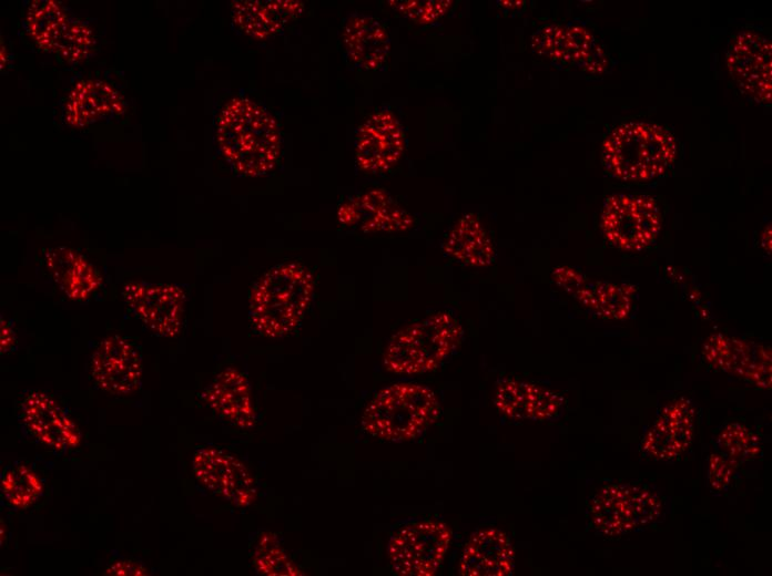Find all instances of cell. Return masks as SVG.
Returning a JSON list of instances; mask_svg holds the SVG:
<instances>
[{
	"instance_id": "obj_28",
	"label": "cell",
	"mask_w": 772,
	"mask_h": 576,
	"mask_svg": "<svg viewBox=\"0 0 772 576\" xmlns=\"http://www.w3.org/2000/svg\"><path fill=\"white\" fill-rule=\"evenodd\" d=\"M443 251L453 260L475 268H485L495 260L492 240L475 213L459 217L445 235Z\"/></svg>"
},
{
	"instance_id": "obj_18",
	"label": "cell",
	"mask_w": 772,
	"mask_h": 576,
	"mask_svg": "<svg viewBox=\"0 0 772 576\" xmlns=\"http://www.w3.org/2000/svg\"><path fill=\"white\" fill-rule=\"evenodd\" d=\"M702 356L714 369L761 388L771 385V351L766 346L717 333L705 340Z\"/></svg>"
},
{
	"instance_id": "obj_9",
	"label": "cell",
	"mask_w": 772,
	"mask_h": 576,
	"mask_svg": "<svg viewBox=\"0 0 772 576\" xmlns=\"http://www.w3.org/2000/svg\"><path fill=\"white\" fill-rule=\"evenodd\" d=\"M451 541V531L440 520L420 518L403 524L387 547L392 570L403 576H431L439 569Z\"/></svg>"
},
{
	"instance_id": "obj_1",
	"label": "cell",
	"mask_w": 772,
	"mask_h": 576,
	"mask_svg": "<svg viewBox=\"0 0 772 576\" xmlns=\"http://www.w3.org/2000/svg\"><path fill=\"white\" fill-rule=\"evenodd\" d=\"M215 141L221 156L241 176L267 175L282 161L284 137L277 116L246 95L223 105L215 120Z\"/></svg>"
},
{
	"instance_id": "obj_13",
	"label": "cell",
	"mask_w": 772,
	"mask_h": 576,
	"mask_svg": "<svg viewBox=\"0 0 772 576\" xmlns=\"http://www.w3.org/2000/svg\"><path fill=\"white\" fill-rule=\"evenodd\" d=\"M771 40L753 30L740 31L731 41L727 64L739 91L751 101L771 103Z\"/></svg>"
},
{
	"instance_id": "obj_5",
	"label": "cell",
	"mask_w": 772,
	"mask_h": 576,
	"mask_svg": "<svg viewBox=\"0 0 772 576\" xmlns=\"http://www.w3.org/2000/svg\"><path fill=\"white\" fill-rule=\"evenodd\" d=\"M463 336L461 322L451 310L436 311L392 337L384 352V367L400 376L435 371L458 349Z\"/></svg>"
},
{
	"instance_id": "obj_32",
	"label": "cell",
	"mask_w": 772,
	"mask_h": 576,
	"mask_svg": "<svg viewBox=\"0 0 772 576\" xmlns=\"http://www.w3.org/2000/svg\"><path fill=\"white\" fill-rule=\"evenodd\" d=\"M389 7L407 20L428 24L437 21L450 7L451 1H388Z\"/></svg>"
},
{
	"instance_id": "obj_24",
	"label": "cell",
	"mask_w": 772,
	"mask_h": 576,
	"mask_svg": "<svg viewBox=\"0 0 772 576\" xmlns=\"http://www.w3.org/2000/svg\"><path fill=\"white\" fill-rule=\"evenodd\" d=\"M304 12L301 1L238 0L231 3L235 27L250 38L265 40L284 31Z\"/></svg>"
},
{
	"instance_id": "obj_8",
	"label": "cell",
	"mask_w": 772,
	"mask_h": 576,
	"mask_svg": "<svg viewBox=\"0 0 772 576\" xmlns=\"http://www.w3.org/2000/svg\"><path fill=\"white\" fill-rule=\"evenodd\" d=\"M600 228L611 246L623 251H640L658 237L661 210L650 195L612 194L603 203Z\"/></svg>"
},
{
	"instance_id": "obj_19",
	"label": "cell",
	"mask_w": 772,
	"mask_h": 576,
	"mask_svg": "<svg viewBox=\"0 0 772 576\" xmlns=\"http://www.w3.org/2000/svg\"><path fill=\"white\" fill-rule=\"evenodd\" d=\"M494 404L514 421H556L563 412V397L547 387L514 377L496 382Z\"/></svg>"
},
{
	"instance_id": "obj_21",
	"label": "cell",
	"mask_w": 772,
	"mask_h": 576,
	"mask_svg": "<svg viewBox=\"0 0 772 576\" xmlns=\"http://www.w3.org/2000/svg\"><path fill=\"white\" fill-rule=\"evenodd\" d=\"M694 407L690 400L678 398L658 412L640 443L643 456L668 461L679 457L690 446L694 434Z\"/></svg>"
},
{
	"instance_id": "obj_3",
	"label": "cell",
	"mask_w": 772,
	"mask_h": 576,
	"mask_svg": "<svg viewBox=\"0 0 772 576\" xmlns=\"http://www.w3.org/2000/svg\"><path fill=\"white\" fill-rule=\"evenodd\" d=\"M678 153L674 136L650 122H627L613 128L601 147V163L613 178L647 183L663 176Z\"/></svg>"
},
{
	"instance_id": "obj_2",
	"label": "cell",
	"mask_w": 772,
	"mask_h": 576,
	"mask_svg": "<svg viewBox=\"0 0 772 576\" xmlns=\"http://www.w3.org/2000/svg\"><path fill=\"white\" fill-rule=\"evenodd\" d=\"M312 271L296 261L270 268L252 286L248 318L253 330L265 338L292 333L304 318L313 295Z\"/></svg>"
},
{
	"instance_id": "obj_31",
	"label": "cell",
	"mask_w": 772,
	"mask_h": 576,
	"mask_svg": "<svg viewBox=\"0 0 772 576\" xmlns=\"http://www.w3.org/2000/svg\"><path fill=\"white\" fill-rule=\"evenodd\" d=\"M253 563L262 575H303L282 547L277 536L271 532L261 534L254 547Z\"/></svg>"
},
{
	"instance_id": "obj_7",
	"label": "cell",
	"mask_w": 772,
	"mask_h": 576,
	"mask_svg": "<svg viewBox=\"0 0 772 576\" xmlns=\"http://www.w3.org/2000/svg\"><path fill=\"white\" fill-rule=\"evenodd\" d=\"M23 28L40 49L70 63L88 58L95 44L91 27L54 0L32 1Z\"/></svg>"
},
{
	"instance_id": "obj_17",
	"label": "cell",
	"mask_w": 772,
	"mask_h": 576,
	"mask_svg": "<svg viewBox=\"0 0 772 576\" xmlns=\"http://www.w3.org/2000/svg\"><path fill=\"white\" fill-rule=\"evenodd\" d=\"M553 281L592 315L608 320L628 318L634 287L606 280H591L579 270L560 266L552 271Z\"/></svg>"
},
{
	"instance_id": "obj_11",
	"label": "cell",
	"mask_w": 772,
	"mask_h": 576,
	"mask_svg": "<svg viewBox=\"0 0 772 576\" xmlns=\"http://www.w3.org/2000/svg\"><path fill=\"white\" fill-rule=\"evenodd\" d=\"M355 164L366 174H383L395 167L404 155V127L389 106L369 113L357 126L354 137Z\"/></svg>"
},
{
	"instance_id": "obj_27",
	"label": "cell",
	"mask_w": 772,
	"mask_h": 576,
	"mask_svg": "<svg viewBox=\"0 0 772 576\" xmlns=\"http://www.w3.org/2000/svg\"><path fill=\"white\" fill-rule=\"evenodd\" d=\"M123 111V97L112 85L101 80H83L67 96L63 120L69 126L82 127Z\"/></svg>"
},
{
	"instance_id": "obj_10",
	"label": "cell",
	"mask_w": 772,
	"mask_h": 576,
	"mask_svg": "<svg viewBox=\"0 0 772 576\" xmlns=\"http://www.w3.org/2000/svg\"><path fill=\"white\" fill-rule=\"evenodd\" d=\"M534 51L551 63L601 74L608 66V55L599 40L582 23H551L539 28L531 38Z\"/></svg>"
},
{
	"instance_id": "obj_33",
	"label": "cell",
	"mask_w": 772,
	"mask_h": 576,
	"mask_svg": "<svg viewBox=\"0 0 772 576\" xmlns=\"http://www.w3.org/2000/svg\"><path fill=\"white\" fill-rule=\"evenodd\" d=\"M707 462V485L709 490L718 494L727 492L734 480L737 466L718 452L711 453Z\"/></svg>"
},
{
	"instance_id": "obj_34",
	"label": "cell",
	"mask_w": 772,
	"mask_h": 576,
	"mask_svg": "<svg viewBox=\"0 0 772 576\" xmlns=\"http://www.w3.org/2000/svg\"><path fill=\"white\" fill-rule=\"evenodd\" d=\"M106 575H146L148 570L140 563L134 560L121 559L108 566Z\"/></svg>"
},
{
	"instance_id": "obj_30",
	"label": "cell",
	"mask_w": 772,
	"mask_h": 576,
	"mask_svg": "<svg viewBox=\"0 0 772 576\" xmlns=\"http://www.w3.org/2000/svg\"><path fill=\"white\" fill-rule=\"evenodd\" d=\"M715 452L735 466L758 459L762 453L761 438L741 422L727 423L713 440Z\"/></svg>"
},
{
	"instance_id": "obj_22",
	"label": "cell",
	"mask_w": 772,
	"mask_h": 576,
	"mask_svg": "<svg viewBox=\"0 0 772 576\" xmlns=\"http://www.w3.org/2000/svg\"><path fill=\"white\" fill-rule=\"evenodd\" d=\"M515 551L508 535L496 527L476 531L467 541L458 573L467 576H508L512 573Z\"/></svg>"
},
{
	"instance_id": "obj_4",
	"label": "cell",
	"mask_w": 772,
	"mask_h": 576,
	"mask_svg": "<svg viewBox=\"0 0 772 576\" xmlns=\"http://www.w3.org/2000/svg\"><path fill=\"white\" fill-rule=\"evenodd\" d=\"M436 392L415 382H397L379 390L367 403L360 426L387 442H406L423 435L440 416Z\"/></svg>"
},
{
	"instance_id": "obj_15",
	"label": "cell",
	"mask_w": 772,
	"mask_h": 576,
	"mask_svg": "<svg viewBox=\"0 0 772 576\" xmlns=\"http://www.w3.org/2000/svg\"><path fill=\"white\" fill-rule=\"evenodd\" d=\"M91 377L102 391L125 395L138 391L142 380V357L135 342L113 335L94 349L90 364Z\"/></svg>"
},
{
	"instance_id": "obj_12",
	"label": "cell",
	"mask_w": 772,
	"mask_h": 576,
	"mask_svg": "<svg viewBox=\"0 0 772 576\" xmlns=\"http://www.w3.org/2000/svg\"><path fill=\"white\" fill-rule=\"evenodd\" d=\"M122 296L131 312L152 333L175 338L181 332L186 302L183 287L130 281L124 285Z\"/></svg>"
},
{
	"instance_id": "obj_35",
	"label": "cell",
	"mask_w": 772,
	"mask_h": 576,
	"mask_svg": "<svg viewBox=\"0 0 772 576\" xmlns=\"http://www.w3.org/2000/svg\"><path fill=\"white\" fill-rule=\"evenodd\" d=\"M16 344V333L11 323L1 317V354L10 351Z\"/></svg>"
},
{
	"instance_id": "obj_6",
	"label": "cell",
	"mask_w": 772,
	"mask_h": 576,
	"mask_svg": "<svg viewBox=\"0 0 772 576\" xmlns=\"http://www.w3.org/2000/svg\"><path fill=\"white\" fill-rule=\"evenodd\" d=\"M589 526L599 535L622 536L661 520L663 502L653 488L633 483L602 486L587 502Z\"/></svg>"
},
{
	"instance_id": "obj_20",
	"label": "cell",
	"mask_w": 772,
	"mask_h": 576,
	"mask_svg": "<svg viewBox=\"0 0 772 576\" xmlns=\"http://www.w3.org/2000/svg\"><path fill=\"white\" fill-rule=\"evenodd\" d=\"M339 42L345 63L363 71H378L386 66L390 53V38L386 24L365 13H351L343 19Z\"/></svg>"
},
{
	"instance_id": "obj_29",
	"label": "cell",
	"mask_w": 772,
	"mask_h": 576,
	"mask_svg": "<svg viewBox=\"0 0 772 576\" xmlns=\"http://www.w3.org/2000/svg\"><path fill=\"white\" fill-rule=\"evenodd\" d=\"M44 493V483L38 472L28 464L16 462L1 472V495L14 510H27Z\"/></svg>"
},
{
	"instance_id": "obj_16",
	"label": "cell",
	"mask_w": 772,
	"mask_h": 576,
	"mask_svg": "<svg viewBox=\"0 0 772 576\" xmlns=\"http://www.w3.org/2000/svg\"><path fill=\"white\" fill-rule=\"evenodd\" d=\"M18 414L28 434L50 450L65 452L80 444L78 425L48 393L28 392L19 404Z\"/></svg>"
},
{
	"instance_id": "obj_26",
	"label": "cell",
	"mask_w": 772,
	"mask_h": 576,
	"mask_svg": "<svg viewBox=\"0 0 772 576\" xmlns=\"http://www.w3.org/2000/svg\"><path fill=\"white\" fill-rule=\"evenodd\" d=\"M43 259L51 279L71 300L90 299L103 284L102 276L93 264L72 248H48Z\"/></svg>"
},
{
	"instance_id": "obj_23",
	"label": "cell",
	"mask_w": 772,
	"mask_h": 576,
	"mask_svg": "<svg viewBox=\"0 0 772 576\" xmlns=\"http://www.w3.org/2000/svg\"><path fill=\"white\" fill-rule=\"evenodd\" d=\"M352 226L365 234H393L410 229L414 216L383 188L346 197Z\"/></svg>"
},
{
	"instance_id": "obj_14",
	"label": "cell",
	"mask_w": 772,
	"mask_h": 576,
	"mask_svg": "<svg viewBox=\"0 0 772 576\" xmlns=\"http://www.w3.org/2000/svg\"><path fill=\"white\" fill-rule=\"evenodd\" d=\"M192 467L203 486L236 507H247L257 498L256 483L246 465L219 448H200Z\"/></svg>"
},
{
	"instance_id": "obj_25",
	"label": "cell",
	"mask_w": 772,
	"mask_h": 576,
	"mask_svg": "<svg viewBox=\"0 0 772 576\" xmlns=\"http://www.w3.org/2000/svg\"><path fill=\"white\" fill-rule=\"evenodd\" d=\"M207 405L223 420L238 429H251L256 413L247 378L235 368H225L202 394Z\"/></svg>"
}]
</instances>
